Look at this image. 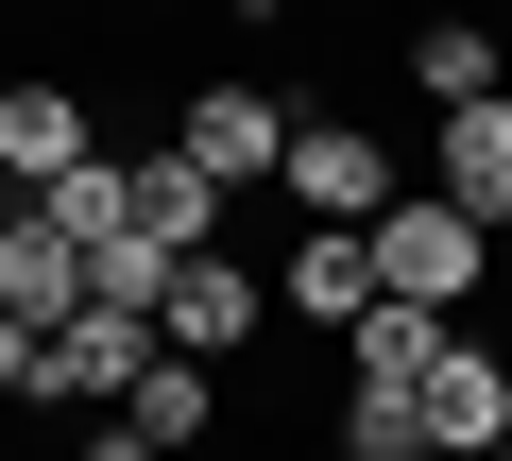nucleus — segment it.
<instances>
[{"label":"nucleus","mask_w":512,"mask_h":461,"mask_svg":"<svg viewBox=\"0 0 512 461\" xmlns=\"http://www.w3.org/2000/svg\"><path fill=\"white\" fill-rule=\"evenodd\" d=\"M359 257H376V291H393V308H478V274H495V240H478V222H461L427 171L359 222Z\"/></svg>","instance_id":"1"},{"label":"nucleus","mask_w":512,"mask_h":461,"mask_svg":"<svg viewBox=\"0 0 512 461\" xmlns=\"http://www.w3.org/2000/svg\"><path fill=\"white\" fill-rule=\"evenodd\" d=\"M410 171H393V137L376 120H342V103H291V154H274V205L291 222H376Z\"/></svg>","instance_id":"2"},{"label":"nucleus","mask_w":512,"mask_h":461,"mask_svg":"<svg viewBox=\"0 0 512 461\" xmlns=\"http://www.w3.org/2000/svg\"><path fill=\"white\" fill-rule=\"evenodd\" d=\"M171 137H188V171L239 205V188H274V154H291V103H274V86H239V69H205V86L171 103Z\"/></svg>","instance_id":"3"},{"label":"nucleus","mask_w":512,"mask_h":461,"mask_svg":"<svg viewBox=\"0 0 512 461\" xmlns=\"http://www.w3.org/2000/svg\"><path fill=\"white\" fill-rule=\"evenodd\" d=\"M495 427H512V359H495L478 325H444L427 376H410V444H427V461H478Z\"/></svg>","instance_id":"4"},{"label":"nucleus","mask_w":512,"mask_h":461,"mask_svg":"<svg viewBox=\"0 0 512 461\" xmlns=\"http://www.w3.org/2000/svg\"><path fill=\"white\" fill-rule=\"evenodd\" d=\"M137 359H154V308H103V291H86V308L35 342V410H120Z\"/></svg>","instance_id":"5"},{"label":"nucleus","mask_w":512,"mask_h":461,"mask_svg":"<svg viewBox=\"0 0 512 461\" xmlns=\"http://www.w3.org/2000/svg\"><path fill=\"white\" fill-rule=\"evenodd\" d=\"M154 342H188V359H256V342H274V291H256V274L205 240V257H171V291H154Z\"/></svg>","instance_id":"6"},{"label":"nucleus","mask_w":512,"mask_h":461,"mask_svg":"<svg viewBox=\"0 0 512 461\" xmlns=\"http://www.w3.org/2000/svg\"><path fill=\"white\" fill-rule=\"evenodd\" d=\"M427 188L478 222V240H512V86L495 103H427Z\"/></svg>","instance_id":"7"},{"label":"nucleus","mask_w":512,"mask_h":461,"mask_svg":"<svg viewBox=\"0 0 512 461\" xmlns=\"http://www.w3.org/2000/svg\"><path fill=\"white\" fill-rule=\"evenodd\" d=\"M69 154H103V103H86L69 69H0V171H18V188H52Z\"/></svg>","instance_id":"8"},{"label":"nucleus","mask_w":512,"mask_h":461,"mask_svg":"<svg viewBox=\"0 0 512 461\" xmlns=\"http://www.w3.org/2000/svg\"><path fill=\"white\" fill-rule=\"evenodd\" d=\"M120 427H137L154 461H205V444H222V359L154 342V359H137V393H120Z\"/></svg>","instance_id":"9"},{"label":"nucleus","mask_w":512,"mask_h":461,"mask_svg":"<svg viewBox=\"0 0 512 461\" xmlns=\"http://www.w3.org/2000/svg\"><path fill=\"white\" fill-rule=\"evenodd\" d=\"M0 308H18V325H69V308H86V240H69L35 188L0 205Z\"/></svg>","instance_id":"10"},{"label":"nucleus","mask_w":512,"mask_h":461,"mask_svg":"<svg viewBox=\"0 0 512 461\" xmlns=\"http://www.w3.org/2000/svg\"><path fill=\"white\" fill-rule=\"evenodd\" d=\"M393 69H410V103H495V86H512V35H495V18H410Z\"/></svg>","instance_id":"11"},{"label":"nucleus","mask_w":512,"mask_h":461,"mask_svg":"<svg viewBox=\"0 0 512 461\" xmlns=\"http://www.w3.org/2000/svg\"><path fill=\"white\" fill-rule=\"evenodd\" d=\"M120 171H137V240H154V257H205V240H222V188L188 171V137H154V154H120Z\"/></svg>","instance_id":"12"},{"label":"nucleus","mask_w":512,"mask_h":461,"mask_svg":"<svg viewBox=\"0 0 512 461\" xmlns=\"http://www.w3.org/2000/svg\"><path fill=\"white\" fill-rule=\"evenodd\" d=\"M359 308H376L359 222H308V240H291V325H359Z\"/></svg>","instance_id":"13"},{"label":"nucleus","mask_w":512,"mask_h":461,"mask_svg":"<svg viewBox=\"0 0 512 461\" xmlns=\"http://www.w3.org/2000/svg\"><path fill=\"white\" fill-rule=\"evenodd\" d=\"M444 325H461V308H393V291H376V308H359V325H342V376H376V393H410V376H427V342H444Z\"/></svg>","instance_id":"14"},{"label":"nucleus","mask_w":512,"mask_h":461,"mask_svg":"<svg viewBox=\"0 0 512 461\" xmlns=\"http://www.w3.org/2000/svg\"><path fill=\"white\" fill-rule=\"evenodd\" d=\"M35 205L69 222V240H120V222H137V171H120V154H69V171H52Z\"/></svg>","instance_id":"15"},{"label":"nucleus","mask_w":512,"mask_h":461,"mask_svg":"<svg viewBox=\"0 0 512 461\" xmlns=\"http://www.w3.org/2000/svg\"><path fill=\"white\" fill-rule=\"evenodd\" d=\"M342 461H410V393H376V376H342Z\"/></svg>","instance_id":"16"},{"label":"nucleus","mask_w":512,"mask_h":461,"mask_svg":"<svg viewBox=\"0 0 512 461\" xmlns=\"http://www.w3.org/2000/svg\"><path fill=\"white\" fill-rule=\"evenodd\" d=\"M35 342H52V325H18V308H0V410L35 393Z\"/></svg>","instance_id":"17"},{"label":"nucleus","mask_w":512,"mask_h":461,"mask_svg":"<svg viewBox=\"0 0 512 461\" xmlns=\"http://www.w3.org/2000/svg\"><path fill=\"white\" fill-rule=\"evenodd\" d=\"M69 461H154V444H137L120 410H86V444H69Z\"/></svg>","instance_id":"18"},{"label":"nucleus","mask_w":512,"mask_h":461,"mask_svg":"<svg viewBox=\"0 0 512 461\" xmlns=\"http://www.w3.org/2000/svg\"><path fill=\"white\" fill-rule=\"evenodd\" d=\"M478 461H512V427H495V444H478Z\"/></svg>","instance_id":"19"},{"label":"nucleus","mask_w":512,"mask_h":461,"mask_svg":"<svg viewBox=\"0 0 512 461\" xmlns=\"http://www.w3.org/2000/svg\"><path fill=\"white\" fill-rule=\"evenodd\" d=\"M0 205H18V171H0Z\"/></svg>","instance_id":"20"},{"label":"nucleus","mask_w":512,"mask_h":461,"mask_svg":"<svg viewBox=\"0 0 512 461\" xmlns=\"http://www.w3.org/2000/svg\"><path fill=\"white\" fill-rule=\"evenodd\" d=\"M495 35H512V0H495Z\"/></svg>","instance_id":"21"},{"label":"nucleus","mask_w":512,"mask_h":461,"mask_svg":"<svg viewBox=\"0 0 512 461\" xmlns=\"http://www.w3.org/2000/svg\"><path fill=\"white\" fill-rule=\"evenodd\" d=\"M256 18H274V0H256Z\"/></svg>","instance_id":"22"},{"label":"nucleus","mask_w":512,"mask_h":461,"mask_svg":"<svg viewBox=\"0 0 512 461\" xmlns=\"http://www.w3.org/2000/svg\"><path fill=\"white\" fill-rule=\"evenodd\" d=\"M410 461H427V444H410Z\"/></svg>","instance_id":"23"}]
</instances>
